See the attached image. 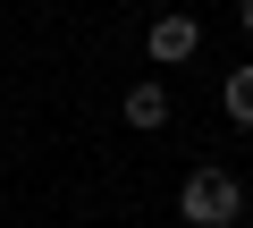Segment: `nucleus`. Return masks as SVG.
I'll return each instance as SVG.
<instances>
[{
    "label": "nucleus",
    "mask_w": 253,
    "mask_h": 228,
    "mask_svg": "<svg viewBox=\"0 0 253 228\" xmlns=\"http://www.w3.org/2000/svg\"><path fill=\"white\" fill-rule=\"evenodd\" d=\"M177 220H186V228H236V220H245V178L219 169V161L186 169V186H177Z\"/></svg>",
    "instance_id": "obj_1"
},
{
    "label": "nucleus",
    "mask_w": 253,
    "mask_h": 228,
    "mask_svg": "<svg viewBox=\"0 0 253 228\" xmlns=\"http://www.w3.org/2000/svg\"><path fill=\"white\" fill-rule=\"evenodd\" d=\"M203 51V17H186V9H161L152 26H144V59L152 68H186Z\"/></svg>",
    "instance_id": "obj_2"
},
{
    "label": "nucleus",
    "mask_w": 253,
    "mask_h": 228,
    "mask_svg": "<svg viewBox=\"0 0 253 228\" xmlns=\"http://www.w3.org/2000/svg\"><path fill=\"white\" fill-rule=\"evenodd\" d=\"M118 119L135 127V136H161V127H169V85H161V76H144V85H126V101H118Z\"/></svg>",
    "instance_id": "obj_3"
},
{
    "label": "nucleus",
    "mask_w": 253,
    "mask_h": 228,
    "mask_svg": "<svg viewBox=\"0 0 253 228\" xmlns=\"http://www.w3.org/2000/svg\"><path fill=\"white\" fill-rule=\"evenodd\" d=\"M219 110H228V119H236V127H253V59L219 76Z\"/></svg>",
    "instance_id": "obj_4"
},
{
    "label": "nucleus",
    "mask_w": 253,
    "mask_h": 228,
    "mask_svg": "<svg viewBox=\"0 0 253 228\" xmlns=\"http://www.w3.org/2000/svg\"><path fill=\"white\" fill-rule=\"evenodd\" d=\"M236 34H245V43H253V0H236Z\"/></svg>",
    "instance_id": "obj_5"
},
{
    "label": "nucleus",
    "mask_w": 253,
    "mask_h": 228,
    "mask_svg": "<svg viewBox=\"0 0 253 228\" xmlns=\"http://www.w3.org/2000/svg\"><path fill=\"white\" fill-rule=\"evenodd\" d=\"M144 9H169V0H144Z\"/></svg>",
    "instance_id": "obj_6"
}]
</instances>
